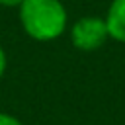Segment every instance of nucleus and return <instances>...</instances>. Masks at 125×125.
Masks as SVG:
<instances>
[{"mask_svg":"<svg viewBox=\"0 0 125 125\" xmlns=\"http://www.w3.org/2000/svg\"><path fill=\"white\" fill-rule=\"evenodd\" d=\"M21 29L39 43L59 39L68 25V12L62 0H23L18 8Z\"/></svg>","mask_w":125,"mask_h":125,"instance_id":"obj_1","label":"nucleus"},{"mask_svg":"<svg viewBox=\"0 0 125 125\" xmlns=\"http://www.w3.org/2000/svg\"><path fill=\"white\" fill-rule=\"evenodd\" d=\"M107 39V25L100 16H82L70 25V43L78 51H98Z\"/></svg>","mask_w":125,"mask_h":125,"instance_id":"obj_2","label":"nucleus"},{"mask_svg":"<svg viewBox=\"0 0 125 125\" xmlns=\"http://www.w3.org/2000/svg\"><path fill=\"white\" fill-rule=\"evenodd\" d=\"M109 39L125 43V0H111L104 16Z\"/></svg>","mask_w":125,"mask_h":125,"instance_id":"obj_3","label":"nucleus"},{"mask_svg":"<svg viewBox=\"0 0 125 125\" xmlns=\"http://www.w3.org/2000/svg\"><path fill=\"white\" fill-rule=\"evenodd\" d=\"M0 125H23V123H21V119H18L16 115L6 113V111H0Z\"/></svg>","mask_w":125,"mask_h":125,"instance_id":"obj_4","label":"nucleus"},{"mask_svg":"<svg viewBox=\"0 0 125 125\" xmlns=\"http://www.w3.org/2000/svg\"><path fill=\"white\" fill-rule=\"evenodd\" d=\"M6 68H8V57H6V51H4V47L0 45V80L4 78V74H6Z\"/></svg>","mask_w":125,"mask_h":125,"instance_id":"obj_5","label":"nucleus"},{"mask_svg":"<svg viewBox=\"0 0 125 125\" xmlns=\"http://www.w3.org/2000/svg\"><path fill=\"white\" fill-rule=\"evenodd\" d=\"M23 4V0H0V6L4 8H20Z\"/></svg>","mask_w":125,"mask_h":125,"instance_id":"obj_6","label":"nucleus"}]
</instances>
